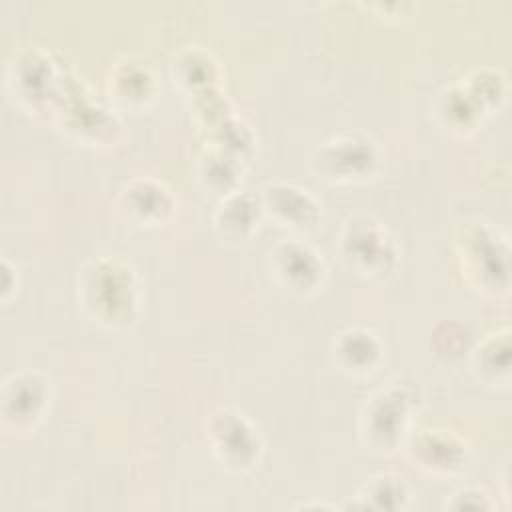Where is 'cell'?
<instances>
[{"label": "cell", "mask_w": 512, "mask_h": 512, "mask_svg": "<svg viewBox=\"0 0 512 512\" xmlns=\"http://www.w3.org/2000/svg\"><path fill=\"white\" fill-rule=\"evenodd\" d=\"M414 390L408 386H400L388 382L386 388L374 392V396L366 402V414L362 418L366 424L362 426V434H368V442L380 450H388L398 436L406 432L410 422V414L414 410Z\"/></svg>", "instance_id": "cell-1"}, {"label": "cell", "mask_w": 512, "mask_h": 512, "mask_svg": "<svg viewBox=\"0 0 512 512\" xmlns=\"http://www.w3.org/2000/svg\"><path fill=\"white\" fill-rule=\"evenodd\" d=\"M424 430L418 440L412 444L414 460L418 466L434 474H452L464 462V446L446 430Z\"/></svg>", "instance_id": "cell-2"}, {"label": "cell", "mask_w": 512, "mask_h": 512, "mask_svg": "<svg viewBox=\"0 0 512 512\" xmlns=\"http://www.w3.org/2000/svg\"><path fill=\"white\" fill-rule=\"evenodd\" d=\"M322 272V262L300 242H282L274 250V274L292 288L310 290Z\"/></svg>", "instance_id": "cell-3"}, {"label": "cell", "mask_w": 512, "mask_h": 512, "mask_svg": "<svg viewBox=\"0 0 512 512\" xmlns=\"http://www.w3.org/2000/svg\"><path fill=\"white\" fill-rule=\"evenodd\" d=\"M358 502H354V508H384V510H396L404 508L408 500V490L402 482V478L392 474H378L372 476L356 494Z\"/></svg>", "instance_id": "cell-4"}, {"label": "cell", "mask_w": 512, "mask_h": 512, "mask_svg": "<svg viewBox=\"0 0 512 512\" xmlns=\"http://www.w3.org/2000/svg\"><path fill=\"white\" fill-rule=\"evenodd\" d=\"M336 348H346V350H354V354H346L340 356V362L346 370L352 372H366L372 370L380 358V344L374 338L372 332L366 330H348L342 332L338 338V346Z\"/></svg>", "instance_id": "cell-5"}]
</instances>
